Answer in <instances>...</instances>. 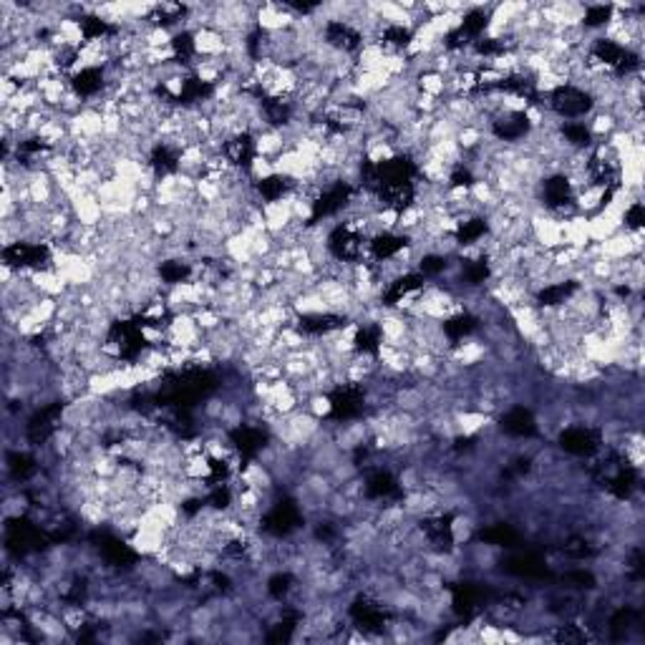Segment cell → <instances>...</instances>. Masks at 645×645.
Returning <instances> with one entry per match:
<instances>
[{"mask_svg":"<svg viewBox=\"0 0 645 645\" xmlns=\"http://www.w3.org/2000/svg\"><path fill=\"white\" fill-rule=\"evenodd\" d=\"M416 83H419V91H421V94L434 96V99H444V76H439L436 71L421 74L416 78Z\"/></svg>","mask_w":645,"mask_h":645,"instance_id":"7a4b0ae2","label":"cell"},{"mask_svg":"<svg viewBox=\"0 0 645 645\" xmlns=\"http://www.w3.org/2000/svg\"><path fill=\"white\" fill-rule=\"evenodd\" d=\"M303 408H308V411H310V414L315 416V419H320V421H326V419H330V416L335 414L333 394H312Z\"/></svg>","mask_w":645,"mask_h":645,"instance_id":"6da1fadb","label":"cell"}]
</instances>
